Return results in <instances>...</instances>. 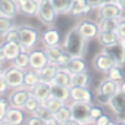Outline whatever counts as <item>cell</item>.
<instances>
[{"label":"cell","instance_id":"cell-1","mask_svg":"<svg viewBox=\"0 0 125 125\" xmlns=\"http://www.w3.org/2000/svg\"><path fill=\"white\" fill-rule=\"evenodd\" d=\"M87 42L89 41L85 40L79 33L75 27H73L66 32L63 43H62V47L72 57H84Z\"/></svg>","mask_w":125,"mask_h":125},{"label":"cell","instance_id":"cell-2","mask_svg":"<svg viewBox=\"0 0 125 125\" xmlns=\"http://www.w3.org/2000/svg\"><path fill=\"white\" fill-rule=\"evenodd\" d=\"M20 33V41L23 51H31L37 47L41 39L40 31L35 27L29 26V24H22L18 27Z\"/></svg>","mask_w":125,"mask_h":125},{"label":"cell","instance_id":"cell-3","mask_svg":"<svg viewBox=\"0 0 125 125\" xmlns=\"http://www.w3.org/2000/svg\"><path fill=\"white\" fill-rule=\"evenodd\" d=\"M59 16V12L52 5L51 0H40L39 1V8L37 12V18L39 21L48 27H51L55 23Z\"/></svg>","mask_w":125,"mask_h":125},{"label":"cell","instance_id":"cell-4","mask_svg":"<svg viewBox=\"0 0 125 125\" xmlns=\"http://www.w3.org/2000/svg\"><path fill=\"white\" fill-rule=\"evenodd\" d=\"M93 103L89 102H72L71 101L70 109L72 112V117L80 122V124H89L93 123L91 120V107Z\"/></svg>","mask_w":125,"mask_h":125},{"label":"cell","instance_id":"cell-5","mask_svg":"<svg viewBox=\"0 0 125 125\" xmlns=\"http://www.w3.org/2000/svg\"><path fill=\"white\" fill-rule=\"evenodd\" d=\"M75 29L86 41H91L97 38L100 33L99 22H95L91 19H82L75 24Z\"/></svg>","mask_w":125,"mask_h":125},{"label":"cell","instance_id":"cell-6","mask_svg":"<svg viewBox=\"0 0 125 125\" xmlns=\"http://www.w3.org/2000/svg\"><path fill=\"white\" fill-rule=\"evenodd\" d=\"M6 82L8 83L10 89H19L23 86V78H24V70L20 68H17L16 65L12 64L11 66L5 69L3 73Z\"/></svg>","mask_w":125,"mask_h":125},{"label":"cell","instance_id":"cell-7","mask_svg":"<svg viewBox=\"0 0 125 125\" xmlns=\"http://www.w3.org/2000/svg\"><path fill=\"white\" fill-rule=\"evenodd\" d=\"M114 65H115L114 59L105 49L103 51L99 52L94 57V59H93V66H94V69L97 72H100L102 74H105V75Z\"/></svg>","mask_w":125,"mask_h":125},{"label":"cell","instance_id":"cell-8","mask_svg":"<svg viewBox=\"0 0 125 125\" xmlns=\"http://www.w3.org/2000/svg\"><path fill=\"white\" fill-rule=\"evenodd\" d=\"M32 94L30 89L22 86L19 89H13L11 93L8 95V100H9L10 106H14V107H20L23 109L24 103L27 102V100L29 99V96Z\"/></svg>","mask_w":125,"mask_h":125},{"label":"cell","instance_id":"cell-9","mask_svg":"<svg viewBox=\"0 0 125 125\" xmlns=\"http://www.w3.org/2000/svg\"><path fill=\"white\" fill-rule=\"evenodd\" d=\"M118 91H120V83L111 80V79H109L107 76L100 82L99 86H97V89H96V93L107 97L109 100L111 99L113 95H115Z\"/></svg>","mask_w":125,"mask_h":125},{"label":"cell","instance_id":"cell-10","mask_svg":"<svg viewBox=\"0 0 125 125\" xmlns=\"http://www.w3.org/2000/svg\"><path fill=\"white\" fill-rule=\"evenodd\" d=\"M123 11L117 3L105 2L99 8V18L100 19H110V18H122Z\"/></svg>","mask_w":125,"mask_h":125},{"label":"cell","instance_id":"cell-11","mask_svg":"<svg viewBox=\"0 0 125 125\" xmlns=\"http://www.w3.org/2000/svg\"><path fill=\"white\" fill-rule=\"evenodd\" d=\"M41 41H42V44L44 48L60 45V42H61L60 30L52 26L49 27V28L43 31L42 34H41Z\"/></svg>","mask_w":125,"mask_h":125},{"label":"cell","instance_id":"cell-12","mask_svg":"<svg viewBox=\"0 0 125 125\" xmlns=\"http://www.w3.org/2000/svg\"><path fill=\"white\" fill-rule=\"evenodd\" d=\"M70 101L93 103V95L89 87L70 86Z\"/></svg>","mask_w":125,"mask_h":125},{"label":"cell","instance_id":"cell-13","mask_svg":"<svg viewBox=\"0 0 125 125\" xmlns=\"http://www.w3.org/2000/svg\"><path fill=\"white\" fill-rule=\"evenodd\" d=\"M30 52V68L33 70H40L49 63L44 49H32Z\"/></svg>","mask_w":125,"mask_h":125},{"label":"cell","instance_id":"cell-14","mask_svg":"<svg viewBox=\"0 0 125 125\" xmlns=\"http://www.w3.org/2000/svg\"><path fill=\"white\" fill-rule=\"evenodd\" d=\"M26 121V116H24V110L20 109V107H14V106H10L6 114V118L3 121V124H9V125H20L24 124Z\"/></svg>","mask_w":125,"mask_h":125},{"label":"cell","instance_id":"cell-15","mask_svg":"<svg viewBox=\"0 0 125 125\" xmlns=\"http://www.w3.org/2000/svg\"><path fill=\"white\" fill-rule=\"evenodd\" d=\"M93 8L87 2V0H73L68 13L72 17H82L89 14Z\"/></svg>","mask_w":125,"mask_h":125},{"label":"cell","instance_id":"cell-16","mask_svg":"<svg viewBox=\"0 0 125 125\" xmlns=\"http://www.w3.org/2000/svg\"><path fill=\"white\" fill-rule=\"evenodd\" d=\"M109 106L117 116H125V94L118 91L110 99Z\"/></svg>","mask_w":125,"mask_h":125},{"label":"cell","instance_id":"cell-17","mask_svg":"<svg viewBox=\"0 0 125 125\" xmlns=\"http://www.w3.org/2000/svg\"><path fill=\"white\" fill-rule=\"evenodd\" d=\"M17 5L19 12L26 17H34L37 16L39 8L38 0H17Z\"/></svg>","mask_w":125,"mask_h":125},{"label":"cell","instance_id":"cell-18","mask_svg":"<svg viewBox=\"0 0 125 125\" xmlns=\"http://www.w3.org/2000/svg\"><path fill=\"white\" fill-rule=\"evenodd\" d=\"M105 50L112 55L116 65L124 68L125 66V45L123 44L122 41L120 40L113 47L106 48Z\"/></svg>","mask_w":125,"mask_h":125},{"label":"cell","instance_id":"cell-19","mask_svg":"<svg viewBox=\"0 0 125 125\" xmlns=\"http://www.w3.org/2000/svg\"><path fill=\"white\" fill-rule=\"evenodd\" d=\"M31 93H32V95H34L41 103H44L49 97H51V84L40 81L34 87L31 89Z\"/></svg>","mask_w":125,"mask_h":125},{"label":"cell","instance_id":"cell-20","mask_svg":"<svg viewBox=\"0 0 125 125\" xmlns=\"http://www.w3.org/2000/svg\"><path fill=\"white\" fill-rule=\"evenodd\" d=\"M96 39L99 40V43L104 49L113 47L114 44H116L120 41V38H118L116 31H100Z\"/></svg>","mask_w":125,"mask_h":125},{"label":"cell","instance_id":"cell-21","mask_svg":"<svg viewBox=\"0 0 125 125\" xmlns=\"http://www.w3.org/2000/svg\"><path fill=\"white\" fill-rule=\"evenodd\" d=\"M59 66L54 63H48L45 66H43L42 69L38 70V74L39 78H40V81L45 83H49L51 84L53 82V79H54L57 72L59 71Z\"/></svg>","mask_w":125,"mask_h":125},{"label":"cell","instance_id":"cell-22","mask_svg":"<svg viewBox=\"0 0 125 125\" xmlns=\"http://www.w3.org/2000/svg\"><path fill=\"white\" fill-rule=\"evenodd\" d=\"M18 12L19 9L17 0H0V16L14 18Z\"/></svg>","mask_w":125,"mask_h":125},{"label":"cell","instance_id":"cell-23","mask_svg":"<svg viewBox=\"0 0 125 125\" xmlns=\"http://www.w3.org/2000/svg\"><path fill=\"white\" fill-rule=\"evenodd\" d=\"M65 70L70 74H76L80 72L87 71V64L84 60V57H73L69 62Z\"/></svg>","mask_w":125,"mask_h":125},{"label":"cell","instance_id":"cell-24","mask_svg":"<svg viewBox=\"0 0 125 125\" xmlns=\"http://www.w3.org/2000/svg\"><path fill=\"white\" fill-rule=\"evenodd\" d=\"M51 96L68 103L70 101V87L51 83Z\"/></svg>","mask_w":125,"mask_h":125},{"label":"cell","instance_id":"cell-25","mask_svg":"<svg viewBox=\"0 0 125 125\" xmlns=\"http://www.w3.org/2000/svg\"><path fill=\"white\" fill-rule=\"evenodd\" d=\"M91 82H92V76L87 71L72 74V78H71V86L89 87L91 85Z\"/></svg>","mask_w":125,"mask_h":125},{"label":"cell","instance_id":"cell-26","mask_svg":"<svg viewBox=\"0 0 125 125\" xmlns=\"http://www.w3.org/2000/svg\"><path fill=\"white\" fill-rule=\"evenodd\" d=\"M1 44H2L3 51H5V54L7 57L8 61H13L18 57V54L22 51V47L20 44H18V43H13V42H10V41L6 40Z\"/></svg>","mask_w":125,"mask_h":125},{"label":"cell","instance_id":"cell-27","mask_svg":"<svg viewBox=\"0 0 125 125\" xmlns=\"http://www.w3.org/2000/svg\"><path fill=\"white\" fill-rule=\"evenodd\" d=\"M40 82L38 71L33 69H27L24 70V78H23V86L27 89H32Z\"/></svg>","mask_w":125,"mask_h":125},{"label":"cell","instance_id":"cell-28","mask_svg":"<svg viewBox=\"0 0 125 125\" xmlns=\"http://www.w3.org/2000/svg\"><path fill=\"white\" fill-rule=\"evenodd\" d=\"M71 78H72V74L69 73L65 69H59V71L57 72V74H55L52 83L70 87L71 86Z\"/></svg>","mask_w":125,"mask_h":125},{"label":"cell","instance_id":"cell-29","mask_svg":"<svg viewBox=\"0 0 125 125\" xmlns=\"http://www.w3.org/2000/svg\"><path fill=\"white\" fill-rule=\"evenodd\" d=\"M54 118L57 120L59 125H65L66 122L72 118V112H71L70 105L64 104L57 113H54Z\"/></svg>","mask_w":125,"mask_h":125},{"label":"cell","instance_id":"cell-30","mask_svg":"<svg viewBox=\"0 0 125 125\" xmlns=\"http://www.w3.org/2000/svg\"><path fill=\"white\" fill-rule=\"evenodd\" d=\"M12 64L16 65L17 68L22 69V70L29 69L30 68V52L22 50L19 54H18V57L12 61Z\"/></svg>","mask_w":125,"mask_h":125},{"label":"cell","instance_id":"cell-31","mask_svg":"<svg viewBox=\"0 0 125 125\" xmlns=\"http://www.w3.org/2000/svg\"><path fill=\"white\" fill-rule=\"evenodd\" d=\"M45 54L49 60V63H54L57 64L58 59L60 58V55L64 52V49L62 45H55V47H48L44 48Z\"/></svg>","mask_w":125,"mask_h":125},{"label":"cell","instance_id":"cell-32","mask_svg":"<svg viewBox=\"0 0 125 125\" xmlns=\"http://www.w3.org/2000/svg\"><path fill=\"white\" fill-rule=\"evenodd\" d=\"M120 19L117 18H110V19H100L99 27L100 31H116L118 27Z\"/></svg>","mask_w":125,"mask_h":125},{"label":"cell","instance_id":"cell-33","mask_svg":"<svg viewBox=\"0 0 125 125\" xmlns=\"http://www.w3.org/2000/svg\"><path fill=\"white\" fill-rule=\"evenodd\" d=\"M34 115H37L38 117H40L41 120L45 123V125L48 124L49 121H51L52 118H54V114L52 113L51 110H49V107L43 103L40 104V106L37 109V111L34 112Z\"/></svg>","mask_w":125,"mask_h":125},{"label":"cell","instance_id":"cell-34","mask_svg":"<svg viewBox=\"0 0 125 125\" xmlns=\"http://www.w3.org/2000/svg\"><path fill=\"white\" fill-rule=\"evenodd\" d=\"M14 18H9V17L0 16V35L5 37L9 30L14 28Z\"/></svg>","mask_w":125,"mask_h":125},{"label":"cell","instance_id":"cell-35","mask_svg":"<svg viewBox=\"0 0 125 125\" xmlns=\"http://www.w3.org/2000/svg\"><path fill=\"white\" fill-rule=\"evenodd\" d=\"M106 76L109 79H111V80L117 82V83H121L122 81L125 80V74H124V71H123V68L122 66L116 65V64L107 72Z\"/></svg>","mask_w":125,"mask_h":125},{"label":"cell","instance_id":"cell-36","mask_svg":"<svg viewBox=\"0 0 125 125\" xmlns=\"http://www.w3.org/2000/svg\"><path fill=\"white\" fill-rule=\"evenodd\" d=\"M40 104H42L40 101H39L34 95L31 94L29 96V99L27 100V102L24 103V106H23V110L26 113H29V114H34V112L37 111Z\"/></svg>","mask_w":125,"mask_h":125},{"label":"cell","instance_id":"cell-37","mask_svg":"<svg viewBox=\"0 0 125 125\" xmlns=\"http://www.w3.org/2000/svg\"><path fill=\"white\" fill-rule=\"evenodd\" d=\"M73 0H51L52 5L54 6L59 14H66L72 5Z\"/></svg>","mask_w":125,"mask_h":125},{"label":"cell","instance_id":"cell-38","mask_svg":"<svg viewBox=\"0 0 125 125\" xmlns=\"http://www.w3.org/2000/svg\"><path fill=\"white\" fill-rule=\"evenodd\" d=\"M43 104H45V105L49 107V110H51V112L54 114V113H57L62 106H63L64 104H66V103H64V102L60 101V100L55 99V97H53V96H51V97H49V99H48Z\"/></svg>","mask_w":125,"mask_h":125},{"label":"cell","instance_id":"cell-39","mask_svg":"<svg viewBox=\"0 0 125 125\" xmlns=\"http://www.w3.org/2000/svg\"><path fill=\"white\" fill-rule=\"evenodd\" d=\"M5 40L10 41V42L13 43H18V44L21 45V41H20V33L18 30V27H14L11 30H9L7 32V34L5 35Z\"/></svg>","mask_w":125,"mask_h":125},{"label":"cell","instance_id":"cell-40","mask_svg":"<svg viewBox=\"0 0 125 125\" xmlns=\"http://www.w3.org/2000/svg\"><path fill=\"white\" fill-rule=\"evenodd\" d=\"M10 107L9 100L5 95H0V123H2L6 118L8 109Z\"/></svg>","mask_w":125,"mask_h":125},{"label":"cell","instance_id":"cell-41","mask_svg":"<svg viewBox=\"0 0 125 125\" xmlns=\"http://www.w3.org/2000/svg\"><path fill=\"white\" fill-rule=\"evenodd\" d=\"M72 55L70 54V53H68V52L64 50V52L62 53L61 55H60V58L58 59L57 61V65L59 66L60 69H66V66H68L69 62L71 61V59H72Z\"/></svg>","mask_w":125,"mask_h":125},{"label":"cell","instance_id":"cell-42","mask_svg":"<svg viewBox=\"0 0 125 125\" xmlns=\"http://www.w3.org/2000/svg\"><path fill=\"white\" fill-rule=\"evenodd\" d=\"M94 124H96V125H113V124H115V123L112 121L111 116H110L109 114L103 113L96 121H95Z\"/></svg>","mask_w":125,"mask_h":125},{"label":"cell","instance_id":"cell-43","mask_svg":"<svg viewBox=\"0 0 125 125\" xmlns=\"http://www.w3.org/2000/svg\"><path fill=\"white\" fill-rule=\"evenodd\" d=\"M103 109H102L100 105H94L93 104L92 107H91V120L93 123H95V121L100 117V116L103 114Z\"/></svg>","mask_w":125,"mask_h":125},{"label":"cell","instance_id":"cell-44","mask_svg":"<svg viewBox=\"0 0 125 125\" xmlns=\"http://www.w3.org/2000/svg\"><path fill=\"white\" fill-rule=\"evenodd\" d=\"M116 33H117L120 40H125V18L122 17L118 22V27L116 29Z\"/></svg>","mask_w":125,"mask_h":125},{"label":"cell","instance_id":"cell-45","mask_svg":"<svg viewBox=\"0 0 125 125\" xmlns=\"http://www.w3.org/2000/svg\"><path fill=\"white\" fill-rule=\"evenodd\" d=\"M24 124H27V125H45V123L43 122V121L41 120L40 117H38L37 115H34V114H31L30 117L26 118V121H24Z\"/></svg>","mask_w":125,"mask_h":125},{"label":"cell","instance_id":"cell-46","mask_svg":"<svg viewBox=\"0 0 125 125\" xmlns=\"http://www.w3.org/2000/svg\"><path fill=\"white\" fill-rule=\"evenodd\" d=\"M10 87L9 85H8V83L6 82L5 78L3 76H1L0 78V95H6V93H7V91L9 90Z\"/></svg>","mask_w":125,"mask_h":125},{"label":"cell","instance_id":"cell-47","mask_svg":"<svg viewBox=\"0 0 125 125\" xmlns=\"http://www.w3.org/2000/svg\"><path fill=\"white\" fill-rule=\"evenodd\" d=\"M110 0H87V2L90 3V6L93 9H99L102 5H104L105 2H109Z\"/></svg>","mask_w":125,"mask_h":125},{"label":"cell","instance_id":"cell-48","mask_svg":"<svg viewBox=\"0 0 125 125\" xmlns=\"http://www.w3.org/2000/svg\"><path fill=\"white\" fill-rule=\"evenodd\" d=\"M7 60V57L5 54V51H3V48H2V44H0V64H3Z\"/></svg>","mask_w":125,"mask_h":125},{"label":"cell","instance_id":"cell-49","mask_svg":"<svg viewBox=\"0 0 125 125\" xmlns=\"http://www.w3.org/2000/svg\"><path fill=\"white\" fill-rule=\"evenodd\" d=\"M65 125H81V124H80V122H78L76 120H74V118L72 117L71 120H69L68 122H66Z\"/></svg>","mask_w":125,"mask_h":125},{"label":"cell","instance_id":"cell-50","mask_svg":"<svg viewBox=\"0 0 125 125\" xmlns=\"http://www.w3.org/2000/svg\"><path fill=\"white\" fill-rule=\"evenodd\" d=\"M118 6L121 7L123 13L125 14V0H118Z\"/></svg>","mask_w":125,"mask_h":125},{"label":"cell","instance_id":"cell-51","mask_svg":"<svg viewBox=\"0 0 125 125\" xmlns=\"http://www.w3.org/2000/svg\"><path fill=\"white\" fill-rule=\"evenodd\" d=\"M120 91L125 94V80L120 83Z\"/></svg>","mask_w":125,"mask_h":125},{"label":"cell","instance_id":"cell-52","mask_svg":"<svg viewBox=\"0 0 125 125\" xmlns=\"http://www.w3.org/2000/svg\"><path fill=\"white\" fill-rule=\"evenodd\" d=\"M1 65H2V64H0V78L3 76V73H5V69H3Z\"/></svg>","mask_w":125,"mask_h":125},{"label":"cell","instance_id":"cell-53","mask_svg":"<svg viewBox=\"0 0 125 125\" xmlns=\"http://www.w3.org/2000/svg\"><path fill=\"white\" fill-rule=\"evenodd\" d=\"M121 41H122V42H123V44L125 45V40H121Z\"/></svg>","mask_w":125,"mask_h":125},{"label":"cell","instance_id":"cell-54","mask_svg":"<svg viewBox=\"0 0 125 125\" xmlns=\"http://www.w3.org/2000/svg\"><path fill=\"white\" fill-rule=\"evenodd\" d=\"M38 1H40V0H38Z\"/></svg>","mask_w":125,"mask_h":125}]
</instances>
